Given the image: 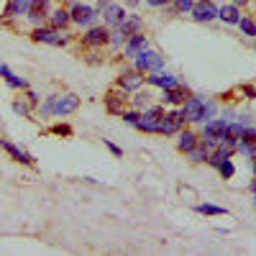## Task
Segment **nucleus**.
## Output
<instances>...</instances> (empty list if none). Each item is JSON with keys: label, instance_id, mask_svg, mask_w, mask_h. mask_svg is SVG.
<instances>
[{"label": "nucleus", "instance_id": "1", "mask_svg": "<svg viewBox=\"0 0 256 256\" xmlns=\"http://www.w3.org/2000/svg\"><path fill=\"white\" fill-rule=\"evenodd\" d=\"M164 118V108L162 105H148V108L141 113L136 128L144 134H159V120Z\"/></svg>", "mask_w": 256, "mask_h": 256}, {"label": "nucleus", "instance_id": "2", "mask_svg": "<svg viewBox=\"0 0 256 256\" xmlns=\"http://www.w3.org/2000/svg\"><path fill=\"white\" fill-rule=\"evenodd\" d=\"M134 59H136V70L138 72H162L164 70V56L159 52H154V49H144Z\"/></svg>", "mask_w": 256, "mask_h": 256}, {"label": "nucleus", "instance_id": "3", "mask_svg": "<svg viewBox=\"0 0 256 256\" xmlns=\"http://www.w3.org/2000/svg\"><path fill=\"white\" fill-rule=\"evenodd\" d=\"M34 41H38V44H49V46H64L70 38H67V34H62V28L38 26V28H34Z\"/></svg>", "mask_w": 256, "mask_h": 256}, {"label": "nucleus", "instance_id": "4", "mask_svg": "<svg viewBox=\"0 0 256 256\" xmlns=\"http://www.w3.org/2000/svg\"><path fill=\"white\" fill-rule=\"evenodd\" d=\"M77 108H80V98H77L74 92H67V95H54V116H59V118L72 116Z\"/></svg>", "mask_w": 256, "mask_h": 256}, {"label": "nucleus", "instance_id": "5", "mask_svg": "<svg viewBox=\"0 0 256 256\" xmlns=\"http://www.w3.org/2000/svg\"><path fill=\"white\" fill-rule=\"evenodd\" d=\"M182 126H184V116H182V110H169V113H164V118L159 120V134H164V136H174Z\"/></svg>", "mask_w": 256, "mask_h": 256}, {"label": "nucleus", "instance_id": "6", "mask_svg": "<svg viewBox=\"0 0 256 256\" xmlns=\"http://www.w3.org/2000/svg\"><path fill=\"white\" fill-rule=\"evenodd\" d=\"M70 18H72V24H77V26H92V24H95V18H98V10H95L92 6H82V3H77V6H72Z\"/></svg>", "mask_w": 256, "mask_h": 256}, {"label": "nucleus", "instance_id": "7", "mask_svg": "<svg viewBox=\"0 0 256 256\" xmlns=\"http://www.w3.org/2000/svg\"><path fill=\"white\" fill-rule=\"evenodd\" d=\"M116 84H118L123 92H134V90H138L141 84H144V72H138L136 67L134 70H126V72H120V77H118Z\"/></svg>", "mask_w": 256, "mask_h": 256}, {"label": "nucleus", "instance_id": "8", "mask_svg": "<svg viewBox=\"0 0 256 256\" xmlns=\"http://www.w3.org/2000/svg\"><path fill=\"white\" fill-rule=\"evenodd\" d=\"M82 41L88 46H105V44H110V31L108 26H90L88 34L82 36Z\"/></svg>", "mask_w": 256, "mask_h": 256}, {"label": "nucleus", "instance_id": "9", "mask_svg": "<svg viewBox=\"0 0 256 256\" xmlns=\"http://www.w3.org/2000/svg\"><path fill=\"white\" fill-rule=\"evenodd\" d=\"M202 98L200 95H190L184 102H182V116H184V120H190V123H200V110H202Z\"/></svg>", "mask_w": 256, "mask_h": 256}, {"label": "nucleus", "instance_id": "10", "mask_svg": "<svg viewBox=\"0 0 256 256\" xmlns=\"http://www.w3.org/2000/svg\"><path fill=\"white\" fill-rule=\"evenodd\" d=\"M26 18L31 20L36 28L44 26V20L49 18V0H31V8H28Z\"/></svg>", "mask_w": 256, "mask_h": 256}, {"label": "nucleus", "instance_id": "11", "mask_svg": "<svg viewBox=\"0 0 256 256\" xmlns=\"http://www.w3.org/2000/svg\"><path fill=\"white\" fill-rule=\"evenodd\" d=\"M126 8L123 6H116V3H108L102 8V20H105V26H113V28H118L123 20H126Z\"/></svg>", "mask_w": 256, "mask_h": 256}, {"label": "nucleus", "instance_id": "12", "mask_svg": "<svg viewBox=\"0 0 256 256\" xmlns=\"http://www.w3.org/2000/svg\"><path fill=\"white\" fill-rule=\"evenodd\" d=\"M192 16H195V20H200V24H208V20H212V18H218V8L210 3V0H200V3H195L192 6V10H190Z\"/></svg>", "mask_w": 256, "mask_h": 256}, {"label": "nucleus", "instance_id": "13", "mask_svg": "<svg viewBox=\"0 0 256 256\" xmlns=\"http://www.w3.org/2000/svg\"><path fill=\"white\" fill-rule=\"evenodd\" d=\"M0 148H3V152H8V156L16 159V162H20V164H34V156L26 152V148H20V146L10 144L8 138H0Z\"/></svg>", "mask_w": 256, "mask_h": 256}, {"label": "nucleus", "instance_id": "14", "mask_svg": "<svg viewBox=\"0 0 256 256\" xmlns=\"http://www.w3.org/2000/svg\"><path fill=\"white\" fill-rule=\"evenodd\" d=\"M126 92L118 88V90H110L108 95H105V108H108V113H113V116H120L123 113V105H126Z\"/></svg>", "mask_w": 256, "mask_h": 256}, {"label": "nucleus", "instance_id": "15", "mask_svg": "<svg viewBox=\"0 0 256 256\" xmlns=\"http://www.w3.org/2000/svg\"><path fill=\"white\" fill-rule=\"evenodd\" d=\"M123 49H126V56H136V54H141L144 49H148V41H146L144 31H138V34H134V36H128Z\"/></svg>", "mask_w": 256, "mask_h": 256}, {"label": "nucleus", "instance_id": "16", "mask_svg": "<svg viewBox=\"0 0 256 256\" xmlns=\"http://www.w3.org/2000/svg\"><path fill=\"white\" fill-rule=\"evenodd\" d=\"M148 84H154V88H162V90H166V88H174V84H180V80L174 77V74H169V72H152L148 77H144Z\"/></svg>", "mask_w": 256, "mask_h": 256}, {"label": "nucleus", "instance_id": "17", "mask_svg": "<svg viewBox=\"0 0 256 256\" xmlns=\"http://www.w3.org/2000/svg\"><path fill=\"white\" fill-rule=\"evenodd\" d=\"M164 95H162V100L166 102V105H182L187 98H190V90L187 88H182V84H174V88H166V90H162Z\"/></svg>", "mask_w": 256, "mask_h": 256}, {"label": "nucleus", "instance_id": "18", "mask_svg": "<svg viewBox=\"0 0 256 256\" xmlns=\"http://www.w3.org/2000/svg\"><path fill=\"white\" fill-rule=\"evenodd\" d=\"M144 28V20L136 16V13H131V16H126V20L118 26V31H120V36L123 38H128V36H134V34H138Z\"/></svg>", "mask_w": 256, "mask_h": 256}, {"label": "nucleus", "instance_id": "19", "mask_svg": "<svg viewBox=\"0 0 256 256\" xmlns=\"http://www.w3.org/2000/svg\"><path fill=\"white\" fill-rule=\"evenodd\" d=\"M0 77H3L8 84H10V88H20V90H28V82L24 80V77H18L10 67H8V64L6 62H0Z\"/></svg>", "mask_w": 256, "mask_h": 256}, {"label": "nucleus", "instance_id": "20", "mask_svg": "<svg viewBox=\"0 0 256 256\" xmlns=\"http://www.w3.org/2000/svg\"><path fill=\"white\" fill-rule=\"evenodd\" d=\"M218 18L223 20V24H228V26H238V20H241V10H238V6H236V3H228V6L218 8Z\"/></svg>", "mask_w": 256, "mask_h": 256}, {"label": "nucleus", "instance_id": "21", "mask_svg": "<svg viewBox=\"0 0 256 256\" xmlns=\"http://www.w3.org/2000/svg\"><path fill=\"white\" fill-rule=\"evenodd\" d=\"M195 144H198L195 131H190V128H180V131H177V148H180V152H184V154H187Z\"/></svg>", "mask_w": 256, "mask_h": 256}, {"label": "nucleus", "instance_id": "22", "mask_svg": "<svg viewBox=\"0 0 256 256\" xmlns=\"http://www.w3.org/2000/svg\"><path fill=\"white\" fill-rule=\"evenodd\" d=\"M208 154H210V148L205 146V141H198L195 146L187 152V156H190V162H195V164H200V162H208Z\"/></svg>", "mask_w": 256, "mask_h": 256}, {"label": "nucleus", "instance_id": "23", "mask_svg": "<svg viewBox=\"0 0 256 256\" xmlns=\"http://www.w3.org/2000/svg\"><path fill=\"white\" fill-rule=\"evenodd\" d=\"M49 18H52V26H54V28H64V26H70V24H72L70 10H64V8L52 10V13H49Z\"/></svg>", "mask_w": 256, "mask_h": 256}, {"label": "nucleus", "instance_id": "24", "mask_svg": "<svg viewBox=\"0 0 256 256\" xmlns=\"http://www.w3.org/2000/svg\"><path fill=\"white\" fill-rule=\"evenodd\" d=\"M31 8V0H10L8 3V16H26Z\"/></svg>", "mask_w": 256, "mask_h": 256}, {"label": "nucleus", "instance_id": "25", "mask_svg": "<svg viewBox=\"0 0 256 256\" xmlns=\"http://www.w3.org/2000/svg\"><path fill=\"white\" fill-rule=\"evenodd\" d=\"M198 212H202V216H228L226 208L212 205V202H200V205H198Z\"/></svg>", "mask_w": 256, "mask_h": 256}, {"label": "nucleus", "instance_id": "26", "mask_svg": "<svg viewBox=\"0 0 256 256\" xmlns=\"http://www.w3.org/2000/svg\"><path fill=\"white\" fill-rule=\"evenodd\" d=\"M238 26H241V31H244V36H251V38H256V20L254 18H244L241 16V20H238Z\"/></svg>", "mask_w": 256, "mask_h": 256}, {"label": "nucleus", "instance_id": "27", "mask_svg": "<svg viewBox=\"0 0 256 256\" xmlns=\"http://www.w3.org/2000/svg\"><path fill=\"white\" fill-rule=\"evenodd\" d=\"M236 148H238V152H241L246 159H251V156L256 154V144H254V141H246V138H238Z\"/></svg>", "mask_w": 256, "mask_h": 256}, {"label": "nucleus", "instance_id": "28", "mask_svg": "<svg viewBox=\"0 0 256 256\" xmlns=\"http://www.w3.org/2000/svg\"><path fill=\"white\" fill-rule=\"evenodd\" d=\"M216 169L220 172V177H223V180H230L233 174H236V166H233V162H230V159H223Z\"/></svg>", "mask_w": 256, "mask_h": 256}, {"label": "nucleus", "instance_id": "29", "mask_svg": "<svg viewBox=\"0 0 256 256\" xmlns=\"http://www.w3.org/2000/svg\"><path fill=\"white\" fill-rule=\"evenodd\" d=\"M212 116H216V102H212V100H205V102H202V110H200V123L210 120Z\"/></svg>", "mask_w": 256, "mask_h": 256}, {"label": "nucleus", "instance_id": "30", "mask_svg": "<svg viewBox=\"0 0 256 256\" xmlns=\"http://www.w3.org/2000/svg\"><path fill=\"white\" fill-rule=\"evenodd\" d=\"M148 98H152L148 92H138V95H136V100H134V108H136V110H141V108L146 110L148 105H152V100H148Z\"/></svg>", "mask_w": 256, "mask_h": 256}, {"label": "nucleus", "instance_id": "31", "mask_svg": "<svg viewBox=\"0 0 256 256\" xmlns=\"http://www.w3.org/2000/svg\"><path fill=\"white\" fill-rule=\"evenodd\" d=\"M120 118H123L128 126H136V123H138V118H141V110H136V108H134V110H123V113H120Z\"/></svg>", "mask_w": 256, "mask_h": 256}, {"label": "nucleus", "instance_id": "32", "mask_svg": "<svg viewBox=\"0 0 256 256\" xmlns=\"http://www.w3.org/2000/svg\"><path fill=\"white\" fill-rule=\"evenodd\" d=\"M13 110H16L18 116H24V118L31 116V108H28V102H26V100H16V102H13Z\"/></svg>", "mask_w": 256, "mask_h": 256}, {"label": "nucleus", "instance_id": "33", "mask_svg": "<svg viewBox=\"0 0 256 256\" xmlns=\"http://www.w3.org/2000/svg\"><path fill=\"white\" fill-rule=\"evenodd\" d=\"M41 116H54V95H49L46 100H44V105H41Z\"/></svg>", "mask_w": 256, "mask_h": 256}, {"label": "nucleus", "instance_id": "34", "mask_svg": "<svg viewBox=\"0 0 256 256\" xmlns=\"http://www.w3.org/2000/svg\"><path fill=\"white\" fill-rule=\"evenodd\" d=\"M52 134H54V136H72V128H70L67 123H56V126L52 128Z\"/></svg>", "mask_w": 256, "mask_h": 256}, {"label": "nucleus", "instance_id": "35", "mask_svg": "<svg viewBox=\"0 0 256 256\" xmlns=\"http://www.w3.org/2000/svg\"><path fill=\"white\" fill-rule=\"evenodd\" d=\"M172 3H174V8H177L180 13H187V10H192L195 0H172Z\"/></svg>", "mask_w": 256, "mask_h": 256}, {"label": "nucleus", "instance_id": "36", "mask_svg": "<svg viewBox=\"0 0 256 256\" xmlns=\"http://www.w3.org/2000/svg\"><path fill=\"white\" fill-rule=\"evenodd\" d=\"M241 138H246V141H254V144H256V128L246 126V128H244V134H241Z\"/></svg>", "mask_w": 256, "mask_h": 256}, {"label": "nucleus", "instance_id": "37", "mask_svg": "<svg viewBox=\"0 0 256 256\" xmlns=\"http://www.w3.org/2000/svg\"><path fill=\"white\" fill-rule=\"evenodd\" d=\"M102 144H105V146L110 148V154H113V156H120V154H123V148H120V146H116L113 141H108V138H102Z\"/></svg>", "mask_w": 256, "mask_h": 256}, {"label": "nucleus", "instance_id": "38", "mask_svg": "<svg viewBox=\"0 0 256 256\" xmlns=\"http://www.w3.org/2000/svg\"><path fill=\"white\" fill-rule=\"evenodd\" d=\"M148 6H154V8H162V6H169L172 0H146Z\"/></svg>", "mask_w": 256, "mask_h": 256}, {"label": "nucleus", "instance_id": "39", "mask_svg": "<svg viewBox=\"0 0 256 256\" xmlns=\"http://www.w3.org/2000/svg\"><path fill=\"white\" fill-rule=\"evenodd\" d=\"M28 102H31V105H36V102H38V95H36L34 90H28Z\"/></svg>", "mask_w": 256, "mask_h": 256}, {"label": "nucleus", "instance_id": "40", "mask_svg": "<svg viewBox=\"0 0 256 256\" xmlns=\"http://www.w3.org/2000/svg\"><path fill=\"white\" fill-rule=\"evenodd\" d=\"M244 92H246V95H248V98H256V90H254V88H251V84H248V88H244Z\"/></svg>", "mask_w": 256, "mask_h": 256}, {"label": "nucleus", "instance_id": "41", "mask_svg": "<svg viewBox=\"0 0 256 256\" xmlns=\"http://www.w3.org/2000/svg\"><path fill=\"white\" fill-rule=\"evenodd\" d=\"M248 190L254 192V195H256V180H251V184H248Z\"/></svg>", "mask_w": 256, "mask_h": 256}, {"label": "nucleus", "instance_id": "42", "mask_svg": "<svg viewBox=\"0 0 256 256\" xmlns=\"http://www.w3.org/2000/svg\"><path fill=\"white\" fill-rule=\"evenodd\" d=\"M233 3H236V6H246V3H248V0H233Z\"/></svg>", "mask_w": 256, "mask_h": 256}, {"label": "nucleus", "instance_id": "43", "mask_svg": "<svg viewBox=\"0 0 256 256\" xmlns=\"http://www.w3.org/2000/svg\"><path fill=\"white\" fill-rule=\"evenodd\" d=\"M251 166H254V172H256V154L251 156Z\"/></svg>", "mask_w": 256, "mask_h": 256}, {"label": "nucleus", "instance_id": "44", "mask_svg": "<svg viewBox=\"0 0 256 256\" xmlns=\"http://www.w3.org/2000/svg\"><path fill=\"white\" fill-rule=\"evenodd\" d=\"M138 3V0H128V6H136Z\"/></svg>", "mask_w": 256, "mask_h": 256}, {"label": "nucleus", "instance_id": "45", "mask_svg": "<svg viewBox=\"0 0 256 256\" xmlns=\"http://www.w3.org/2000/svg\"><path fill=\"white\" fill-rule=\"evenodd\" d=\"M254 208H256V195H254Z\"/></svg>", "mask_w": 256, "mask_h": 256}]
</instances>
